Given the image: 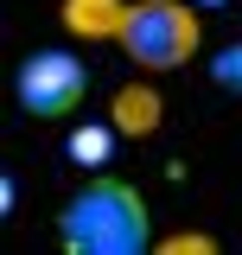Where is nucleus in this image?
I'll use <instances>...</instances> for the list:
<instances>
[{"instance_id":"f03ea898","label":"nucleus","mask_w":242,"mask_h":255,"mask_svg":"<svg viewBox=\"0 0 242 255\" xmlns=\"http://www.w3.org/2000/svg\"><path fill=\"white\" fill-rule=\"evenodd\" d=\"M115 45L127 51L134 70L166 77V70H179V64L198 58L204 26H198V6L191 0H134L121 13V26H115Z\"/></svg>"},{"instance_id":"20e7f679","label":"nucleus","mask_w":242,"mask_h":255,"mask_svg":"<svg viewBox=\"0 0 242 255\" xmlns=\"http://www.w3.org/2000/svg\"><path fill=\"white\" fill-rule=\"evenodd\" d=\"M159 115H166V102H159L153 83H121L109 96V122H115L121 140H147L153 128H159Z\"/></svg>"},{"instance_id":"0eeeda50","label":"nucleus","mask_w":242,"mask_h":255,"mask_svg":"<svg viewBox=\"0 0 242 255\" xmlns=\"http://www.w3.org/2000/svg\"><path fill=\"white\" fill-rule=\"evenodd\" d=\"M211 83H217L223 96H242V38L211 51Z\"/></svg>"},{"instance_id":"6e6552de","label":"nucleus","mask_w":242,"mask_h":255,"mask_svg":"<svg viewBox=\"0 0 242 255\" xmlns=\"http://www.w3.org/2000/svg\"><path fill=\"white\" fill-rule=\"evenodd\" d=\"M159 255H217V236H198V230H172Z\"/></svg>"},{"instance_id":"1a4fd4ad","label":"nucleus","mask_w":242,"mask_h":255,"mask_svg":"<svg viewBox=\"0 0 242 255\" xmlns=\"http://www.w3.org/2000/svg\"><path fill=\"white\" fill-rule=\"evenodd\" d=\"M191 6H230V0H191Z\"/></svg>"},{"instance_id":"f257e3e1","label":"nucleus","mask_w":242,"mask_h":255,"mask_svg":"<svg viewBox=\"0 0 242 255\" xmlns=\"http://www.w3.org/2000/svg\"><path fill=\"white\" fill-rule=\"evenodd\" d=\"M58 243L70 255H147V249H159L153 243L147 198L127 185V179H109V172L83 179V185L64 198Z\"/></svg>"},{"instance_id":"423d86ee","label":"nucleus","mask_w":242,"mask_h":255,"mask_svg":"<svg viewBox=\"0 0 242 255\" xmlns=\"http://www.w3.org/2000/svg\"><path fill=\"white\" fill-rule=\"evenodd\" d=\"M115 140H121L115 122H90V128H77V134H70V159H77V166H102Z\"/></svg>"},{"instance_id":"39448f33","label":"nucleus","mask_w":242,"mask_h":255,"mask_svg":"<svg viewBox=\"0 0 242 255\" xmlns=\"http://www.w3.org/2000/svg\"><path fill=\"white\" fill-rule=\"evenodd\" d=\"M127 0H64V26L77 38H115Z\"/></svg>"},{"instance_id":"7ed1b4c3","label":"nucleus","mask_w":242,"mask_h":255,"mask_svg":"<svg viewBox=\"0 0 242 255\" xmlns=\"http://www.w3.org/2000/svg\"><path fill=\"white\" fill-rule=\"evenodd\" d=\"M13 96H19V109H26L32 122H64L90 96V64L77 58V51H58V45L51 51H32L19 64V77H13Z\"/></svg>"}]
</instances>
